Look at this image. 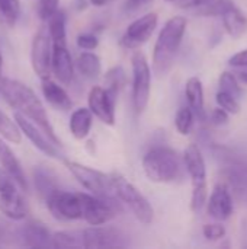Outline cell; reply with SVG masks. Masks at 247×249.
I'll return each mask as SVG.
<instances>
[{"mask_svg":"<svg viewBox=\"0 0 247 249\" xmlns=\"http://www.w3.org/2000/svg\"><path fill=\"white\" fill-rule=\"evenodd\" d=\"M47 207L57 220L71 222L82 219V203L80 193L55 191L47 200Z\"/></svg>","mask_w":247,"mask_h":249,"instance_id":"8fae6325","label":"cell"},{"mask_svg":"<svg viewBox=\"0 0 247 249\" xmlns=\"http://www.w3.org/2000/svg\"><path fill=\"white\" fill-rule=\"evenodd\" d=\"M82 203V219L90 226L105 225L112 220L121 210L119 204L114 198H102L80 193Z\"/></svg>","mask_w":247,"mask_h":249,"instance_id":"9c48e42d","label":"cell"},{"mask_svg":"<svg viewBox=\"0 0 247 249\" xmlns=\"http://www.w3.org/2000/svg\"><path fill=\"white\" fill-rule=\"evenodd\" d=\"M20 4L19 0H0V19L7 26H13L19 18Z\"/></svg>","mask_w":247,"mask_h":249,"instance_id":"f1b7e54d","label":"cell"},{"mask_svg":"<svg viewBox=\"0 0 247 249\" xmlns=\"http://www.w3.org/2000/svg\"><path fill=\"white\" fill-rule=\"evenodd\" d=\"M93 123V114L89 108H79L71 114L70 118V133L74 139L83 140L89 136Z\"/></svg>","mask_w":247,"mask_h":249,"instance_id":"7402d4cb","label":"cell"},{"mask_svg":"<svg viewBox=\"0 0 247 249\" xmlns=\"http://www.w3.org/2000/svg\"><path fill=\"white\" fill-rule=\"evenodd\" d=\"M215 101L220 105V108H223L229 114H239V111H240V105L237 102V98H234V96H231L223 90H218Z\"/></svg>","mask_w":247,"mask_h":249,"instance_id":"836d02e7","label":"cell"},{"mask_svg":"<svg viewBox=\"0 0 247 249\" xmlns=\"http://www.w3.org/2000/svg\"><path fill=\"white\" fill-rule=\"evenodd\" d=\"M143 169L150 181L169 184L181 177L182 160L170 147H153L143 158Z\"/></svg>","mask_w":247,"mask_h":249,"instance_id":"3957f363","label":"cell"},{"mask_svg":"<svg viewBox=\"0 0 247 249\" xmlns=\"http://www.w3.org/2000/svg\"><path fill=\"white\" fill-rule=\"evenodd\" d=\"M52 233L39 222H28L19 228V244L29 248L52 247Z\"/></svg>","mask_w":247,"mask_h":249,"instance_id":"e0dca14e","label":"cell"},{"mask_svg":"<svg viewBox=\"0 0 247 249\" xmlns=\"http://www.w3.org/2000/svg\"><path fill=\"white\" fill-rule=\"evenodd\" d=\"M116 90L111 88H102V86H93L87 96L89 109L95 117H98L103 124L114 125L115 124V108H116V99H118Z\"/></svg>","mask_w":247,"mask_h":249,"instance_id":"30bf717a","label":"cell"},{"mask_svg":"<svg viewBox=\"0 0 247 249\" xmlns=\"http://www.w3.org/2000/svg\"><path fill=\"white\" fill-rule=\"evenodd\" d=\"M194 112L189 107H181L179 111L176 112L175 117V125L176 130L179 131V134L182 136H188L192 130L194 125Z\"/></svg>","mask_w":247,"mask_h":249,"instance_id":"f546056e","label":"cell"},{"mask_svg":"<svg viewBox=\"0 0 247 249\" xmlns=\"http://www.w3.org/2000/svg\"><path fill=\"white\" fill-rule=\"evenodd\" d=\"M33 177H35V187L44 200H47L49 196H52L55 191H58V185L55 181L57 178L52 171L39 166L35 169Z\"/></svg>","mask_w":247,"mask_h":249,"instance_id":"cb8c5ba5","label":"cell"},{"mask_svg":"<svg viewBox=\"0 0 247 249\" xmlns=\"http://www.w3.org/2000/svg\"><path fill=\"white\" fill-rule=\"evenodd\" d=\"M229 64L231 67H242V66H247V48L242 50L239 53H236L234 55L230 57Z\"/></svg>","mask_w":247,"mask_h":249,"instance_id":"f35d334b","label":"cell"},{"mask_svg":"<svg viewBox=\"0 0 247 249\" xmlns=\"http://www.w3.org/2000/svg\"><path fill=\"white\" fill-rule=\"evenodd\" d=\"M1 64H3V58H1V54H0V73H1Z\"/></svg>","mask_w":247,"mask_h":249,"instance_id":"f6af8a7d","label":"cell"},{"mask_svg":"<svg viewBox=\"0 0 247 249\" xmlns=\"http://www.w3.org/2000/svg\"><path fill=\"white\" fill-rule=\"evenodd\" d=\"M237 80H240L242 83L247 85V66H242V67H237Z\"/></svg>","mask_w":247,"mask_h":249,"instance_id":"7bdbcfd3","label":"cell"},{"mask_svg":"<svg viewBox=\"0 0 247 249\" xmlns=\"http://www.w3.org/2000/svg\"><path fill=\"white\" fill-rule=\"evenodd\" d=\"M132 104L137 114H141L150 99L151 92V70L146 55L140 51L132 55Z\"/></svg>","mask_w":247,"mask_h":249,"instance_id":"8992f818","label":"cell"},{"mask_svg":"<svg viewBox=\"0 0 247 249\" xmlns=\"http://www.w3.org/2000/svg\"><path fill=\"white\" fill-rule=\"evenodd\" d=\"M15 120H16V124H17L20 133H23L39 152H42L44 155L54 158V159L60 158L57 144L36 124H33L31 120H28L26 117H23L19 112H15Z\"/></svg>","mask_w":247,"mask_h":249,"instance_id":"9a60e30c","label":"cell"},{"mask_svg":"<svg viewBox=\"0 0 247 249\" xmlns=\"http://www.w3.org/2000/svg\"><path fill=\"white\" fill-rule=\"evenodd\" d=\"M166 1H176V0H166Z\"/></svg>","mask_w":247,"mask_h":249,"instance_id":"bcb514c9","label":"cell"},{"mask_svg":"<svg viewBox=\"0 0 247 249\" xmlns=\"http://www.w3.org/2000/svg\"><path fill=\"white\" fill-rule=\"evenodd\" d=\"M76 66H77V70L80 71V74L84 76L86 79H96L102 73L100 58L95 53H89V51L82 53L77 58Z\"/></svg>","mask_w":247,"mask_h":249,"instance_id":"d4e9b609","label":"cell"},{"mask_svg":"<svg viewBox=\"0 0 247 249\" xmlns=\"http://www.w3.org/2000/svg\"><path fill=\"white\" fill-rule=\"evenodd\" d=\"M66 166L71 172V175L93 196L102 198H114L115 194L111 182V175L70 160H66Z\"/></svg>","mask_w":247,"mask_h":249,"instance_id":"52a82bcc","label":"cell"},{"mask_svg":"<svg viewBox=\"0 0 247 249\" xmlns=\"http://www.w3.org/2000/svg\"><path fill=\"white\" fill-rule=\"evenodd\" d=\"M213 0H176L175 3L179 6V7H183V9H189V7H202L208 3H211Z\"/></svg>","mask_w":247,"mask_h":249,"instance_id":"60d3db41","label":"cell"},{"mask_svg":"<svg viewBox=\"0 0 247 249\" xmlns=\"http://www.w3.org/2000/svg\"><path fill=\"white\" fill-rule=\"evenodd\" d=\"M157 22H159L157 13H147L140 16L132 23H130L128 28L125 29L121 38V45L128 50L140 48L143 44H146L150 39L154 29L157 28Z\"/></svg>","mask_w":247,"mask_h":249,"instance_id":"4fadbf2b","label":"cell"},{"mask_svg":"<svg viewBox=\"0 0 247 249\" xmlns=\"http://www.w3.org/2000/svg\"><path fill=\"white\" fill-rule=\"evenodd\" d=\"M66 13L63 10H57L51 18H48V34L52 44H67V32H66Z\"/></svg>","mask_w":247,"mask_h":249,"instance_id":"484cf974","label":"cell"},{"mask_svg":"<svg viewBox=\"0 0 247 249\" xmlns=\"http://www.w3.org/2000/svg\"><path fill=\"white\" fill-rule=\"evenodd\" d=\"M221 16L224 28L231 38H240L247 32V15L239 7L233 6Z\"/></svg>","mask_w":247,"mask_h":249,"instance_id":"44dd1931","label":"cell"},{"mask_svg":"<svg viewBox=\"0 0 247 249\" xmlns=\"http://www.w3.org/2000/svg\"><path fill=\"white\" fill-rule=\"evenodd\" d=\"M51 54H52V42L49 34L45 28H41L31 45V64L33 71L41 77H49L51 73Z\"/></svg>","mask_w":247,"mask_h":249,"instance_id":"5bb4252c","label":"cell"},{"mask_svg":"<svg viewBox=\"0 0 247 249\" xmlns=\"http://www.w3.org/2000/svg\"><path fill=\"white\" fill-rule=\"evenodd\" d=\"M0 93L4 98V101L16 109V112L22 114L33 124H36L57 146L61 144L49 123V118L42 102L29 86L19 80L0 79Z\"/></svg>","mask_w":247,"mask_h":249,"instance_id":"6da1fadb","label":"cell"},{"mask_svg":"<svg viewBox=\"0 0 247 249\" xmlns=\"http://www.w3.org/2000/svg\"><path fill=\"white\" fill-rule=\"evenodd\" d=\"M83 232V248H124L128 245L127 236L122 231L111 226H92Z\"/></svg>","mask_w":247,"mask_h":249,"instance_id":"7c38bea8","label":"cell"},{"mask_svg":"<svg viewBox=\"0 0 247 249\" xmlns=\"http://www.w3.org/2000/svg\"><path fill=\"white\" fill-rule=\"evenodd\" d=\"M19 188L16 181L0 168V213L10 220H22L28 213Z\"/></svg>","mask_w":247,"mask_h":249,"instance_id":"ba28073f","label":"cell"},{"mask_svg":"<svg viewBox=\"0 0 247 249\" xmlns=\"http://www.w3.org/2000/svg\"><path fill=\"white\" fill-rule=\"evenodd\" d=\"M0 166L6 174H9L16 181L20 190H26L28 185H26V178H25L22 165L17 160L16 155L12 152V149L4 143L1 137H0Z\"/></svg>","mask_w":247,"mask_h":249,"instance_id":"d6986e66","label":"cell"},{"mask_svg":"<svg viewBox=\"0 0 247 249\" xmlns=\"http://www.w3.org/2000/svg\"><path fill=\"white\" fill-rule=\"evenodd\" d=\"M182 160L192 181L191 210L199 212L207 203V168L204 156L197 144H189L183 152Z\"/></svg>","mask_w":247,"mask_h":249,"instance_id":"277c9868","label":"cell"},{"mask_svg":"<svg viewBox=\"0 0 247 249\" xmlns=\"http://www.w3.org/2000/svg\"><path fill=\"white\" fill-rule=\"evenodd\" d=\"M208 214L215 220H227L233 214V198L224 184L214 187L208 200Z\"/></svg>","mask_w":247,"mask_h":249,"instance_id":"ac0fdd59","label":"cell"},{"mask_svg":"<svg viewBox=\"0 0 247 249\" xmlns=\"http://www.w3.org/2000/svg\"><path fill=\"white\" fill-rule=\"evenodd\" d=\"M211 118L215 125H223V124H227L229 121V112L224 111L223 108H215L211 114Z\"/></svg>","mask_w":247,"mask_h":249,"instance_id":"ab89813d","label":"cell"},{"mask_svg":"<svg viewBox=\"0 0 247 249\" xmlns=\"http://www.w3.org/2000/svg\"><path fill=\"white\" fill-rule=\"evenodd\" d=\"M111 182L114 188V194L132 212V214L137 217L138 222L143 225H150L154 219V210L148 200L140 193V190L127 181L122 175L112 174Z\"/></svg>","mask_w":247,"mask_h":249,"instance_id":"5b68a950","label":"cell"},{"mask_svg":"<svg viewBox=\"0 0 247 249\" xmlns=\"http://www.w3.org/2000/svg\"><path fill=\"white\" fill-rule=\"evenodd\" d=\"M220 90L234 96V98H240V85L237 77L231 73V71H223L220 76Z\"/></svg>","mask_w":247,"mask_h":249,"instance_id":"1f68e13d","label":"cell"},{"mask_svg":"<svg viewBox=\"0 0 247 249\" xmlns=\"http://www.w3.org/2000/svg\"><path fill=\"white\" fill-rule=\"evenodd\" d=\"M54 248H83V232L82 231H63L52 233L51 238Z\"/></svg>","mask_w":247,"mask_h":249,"instance_id":"4316f807","label":"cell"},{"mask_svg":"<svg viewBox=\"0 0 247 249\" xmlns=\"http://www.w3.org/2000/svg\"><path fill=\"white\" fill-rule=\"evenodd\" d=\"M15 244H19V228L12 226V223L0 217V245Z\"/></svg>","mask_w":247,"mask_h":249,"instance_id":"4dcf8cb0","label":"cell"},{"mask_svg":"<svg viewBox=\"0 0 247 249\" xmlns=\"http://www.w3.org/2000/svg\"><path fill=\"white\" fill-rule=\"evenodd\" d=\"M0 134L4 140L10 142V143H20V130L17 127V124H15L4 112L0 111Z\"/></svg>","mask_w":247,"mask_h":249,"instance_id":"83f0119b","label":"cell"},{"mask_svg":"<svg viewBox=\"0 0 247 249\" xmlns=\"http://www.w3.org/2000/svg\"><path fill=\"white\" fill-rule=\"evenodd\" d=\"M77 45L79 48L82 50H86V51H92V50H96L98 45H99V39L95 34L92 32H84V34H80L77 36Z\"/></svg>","mask_w":247,"mask_h":249,"instance_id":"74e56055","label":"cell"},{"mask_svg":"<svg viewBox=\"0 0 247 249\" xmlns=\"http://www.w3.org/2000/svg\"><path fill=\"white\" fill-rule=\"evenodd\" d=\"M90 1V4H93V6H98V7H100V6H105V4H109L112 0H89Z\"/></svg>","mask_w":247,"mask_h":249,"instance_id":"ee69618b","label":"cell"},{"mask_svg":"<svg viewBox=\"0 0 247 249\" xmlns=\"http://www.w3.org/2000/svg\"><path fill=\"white\" fill-rule=\"evenodd\" d=\"M202 233L208 241H218L226 236V228L220 223H210L204 226Z\"/></svg>","mask_w":247,"mask_h":249,"instance_id":"8d00e7d4","label":"cell"},{"mask_svg":"<svg viewBox=\"0 0 247 249\" xmlns=\"http://www.w3.org/2000/svg\"><path fill=\"white\" fill-rule=\"evenodd\" d=\"M234 6L233 0H213L211 3L202 6L204 9L201 10L202 15H210V16H221L226 10Z\"/></svg>","mask_w":247,"mask_h":249,"instance_id":"d6a6232c","label":"cell"},{"mask_svg":"<svg viewBox=\"0 0 247 249\" xmlns=\"http://www.w3.org/2000/svg\"><path fill=\"white\" fill-rule=\"evenodd\" d=\"M41 86H42V93H44L45 101L54 108L61 109V111H68L73 107V101L68 96V93L52 79L49 77L41 79Z\"/></svg>","mask_w":247,"mask_h":249,"instance_id":"ffe728a7","label":"cell"},{"mask_svg":"<svg viewBox=\"0 0 247 249\" xmlns=\"http://www.w3.org/2000/svg\"><path fill=\"white\" fill-rule=\"evenodd\" d=\"M51 71L55 79L63 85H68L73 80L74 64L71 60V54L67 48V44H52L51 54Z\"/></svg>","mask_w":247,"mask_h":249,"instance_id":"2e32d148","label":"cell"},{"mask_svg":"<svg viewBox=\"0 0 247 249\" xmlns=\"http://www.w3.org/2000/svg\"><path fill=\"white\" fill-rule=\"evenodd\" d=\"M151 1H153V0H127L125 7H127L128 10H138V9H141V7H144V6L150 4Z\"/></svg>","mask_w":247,"mask_h":249,"instance_id":"b9f144b4","label":"cell"},{"mask_svg":"<svg viewBox=\"0 0 247 249\" xmlns=\"http://www.w3.org/2000/svg\"><path fill=\"white\" fill-rule=\"evenodd\" d=\"M185 96L192 112L199 118H204V88L198 77L194 76L188 79L185 85Z\"/></svg>","mask_w":247,"mask_h":249,"instance_id":"603a6c76","label":"cell"},{"mask_svg":"<svg viewBox=\"0 0 247 249\" xmlns=\"http://www.w3.org/2000/svg\"><path fill=\"white\" fill-rule=\"evenodd\" d=\"M60 0H39L38 3V16L42 20H48L58 10Z\"/></svg>","mask_w":247,"mask_h":249,"instance_id":"d590c367","label":"cell"},{"mask_svg":"<svg viewBox=\"0 0 247 249\" xmlns=\"http://www.w3.org/2000/svg\"><path fill=\"white\" fill-rule=\"evenodd\" d=\"M186 25L188 20L183 16H173L162 28L153 51V69L157 76H165L170 70L182 44Z\"/></svg>","mask_w":247,"mask_h":249,"instance_id":"7a4b0ae2","label":"cell"},{"mask_svg":"<svg viewBox=\"0 0 247 249\" xmlns=\"http://www.w3.org/2000/svg\"><path fill=\"white\" fill-rule=\"evenodd\" d=\"M125 83V71L122 67H114L106 74V85L108 88L119 92L121 86Z\"/></svg>","mask_w":247,"mask_h":249,"instance_id":"e575fe53","label":"cell"}]
</instances>
